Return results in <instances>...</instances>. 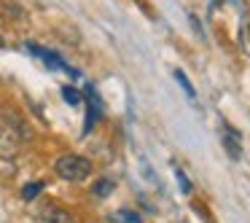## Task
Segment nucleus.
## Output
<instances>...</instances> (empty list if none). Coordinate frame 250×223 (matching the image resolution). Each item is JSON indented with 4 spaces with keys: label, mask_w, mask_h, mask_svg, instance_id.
I'll return each instance as SVG.
<instances>
[{
    "label": "nucleus",
    "mask_w": 250,
    "mask_h": 223,
    "mask_svg": "<svg viewBox=\"0 0 250 223\" xmlns=\"http://www.w3.org/2000/svg\"><path fill=\"white\" fill-rule=\"evenodd\" d=\"M119 221H126V223H143V221H140V215H137V212H132V210H121V212H119Z\"/></svg>",
    "instance_id": "obj_12"
},
{
    "label": "nucleus",
    "mask_w": 250,
    "mask_h": 223,
    "mask_svg": "<svg viewBox=\"0 0 250 223\" xmlns=\"http://www.w3.org/2000/svg\"><path fill=\"white\" fill-rule=\"evenodd\" d=\"M3 46H6V41H3V35H0V49H3Z\"/></svg>",
    "instance_id": "obj_13"
},
{
    "label": "nucleus",
    "mask_w": 250,
    "mask_h": 223,
    "mask_svg": "<svg viewBox=\"0 0 250 223\" xmlns=\"http://www.w3.org/2000/svg\"><path fill=\"white\" fill-rule=\"evenodd\" d=\"M30 137L27 126L22 119H17L14 113L0 116V156L3 159H14L22 151V140Z\"/></svg>",
    "instance_id": "obj_1"
},
{
    "label": "nucleus",
    "mask_w": 250,
    "mask_h": 223,
    "mask_svg": "<svg viewBox=\"0 0 250 223\" xmlns=\"http://www.w3.org/2000/svg\"><path fill=\"white\" fill-rule=\"evenodd\" d=\"M54 172L62 180H70V183H83L86 178H92L94 167L86 156H76V153H65L54 162Z\"/></svg>",
    "instance_id": "obj_2"
},
{
    "label": "nucleus",
    "mask_w": 250,
    "mask_h": 223,
    "mask_svg": "<svg viewBox=\"0 0 250 223\" xmlns=\"http://www.w3.org/2000/svg\"><path fill=\"white\" fill-rule=\"evenodd\" d=\"M86 94H89V108H86V124H83V135H89V132L94 129V124H97L100 113H103V105H100L97 92H94L92 86H86Z\"/></svg>",
    "instance_id": "obj_5"
},
{
    "label": "nucleus",
    "mask_w": 250,
    "mask_h": 223,
    "mask_svg": "<svg viewBox=\"0 0 250 223\" xmlns=\"http://www.w3.org/2000/svg\"><path fill=\"white\" fill-rule=\"evenodd\" d=\"M175 81H178L180 86H183V92L188 94V97H196L194 86H191V81H188V78H186V73H183V70H175Z\"/></svg>",
    "instance_id": "obj_9"
},
{
    "label": "nucleus",
    "mask_w": 250,
    "mask_h": 223,
    "mask_svg": "<svg viewBox=\"0 0 250 223\" xmlns=\"http://www.w3.org/2000/svg\"><path fill=\"white\" fill-rule=\"evenodd\" d=\"M27 51H33L35 57H41V60H43L49 67H54V70H67L70 76H78L76 70H70V67H67V62L62 60V57L57 54V51H51V49H43V46L33 43V41H27Z\"/></svg>",
    "instance_id": "obj_4"
},
{
    "label": "nucleus",
    "mask_w": 250,
    "mask_h": 223,
    "mask_svg": "<svg viewBox=\"0 0 250 223\" xmlns=\"http://www.w3.org/2000/svg\"><path fill=\"white\" fill-rule=\"evenodd\" d=\"M175 178H178V183H180V191L188 196L191 194V183H188V178H186V172L183 169H175Z\"/></svg>",
    "instance_id": "obj_11"
},
{
    "label": "nucleus",
    "mask_w": 250,
    "mask_h": 223,
    "mask_svg": "<svg viewBox=\"0 0 250 223\" xmlns=\"http://www.w3.org/2000/svg\"><path fill=\"white\" fill-rule=\"evenodd\" d=\"M35 223H78V221L70 210H65V207L41 204L38 212H35Z\"/></svg>",
    "instance_id": "obj_3"
},
{
    "label": "nucleus",
    "mask_w": 250,
    "mask_h": 223,
    "mask_svg": "<svg viewBox=\"0 0 250 223\" xmlns=\"http://www.w3.org/2000/svg\"><path fill=\"white\" fill-rule=\"evenodd\" d=\"M223 148H226V153L231 159L242 156V142H239V135L231 129V126H226V132H223Z\"/></svg>",
    "instance_id": "obj_6"
},
{
    "label": "nucleus",
    "mask_w": 250,
    "mask_h": 223,
    "mask_svg": "<svg viewBox=\"0 0 250 223\" xmlns=\"http://www.w3.org/2000/svg\"><path fill=\"white\" fill-rule=\"evenodd\" d=\"M62 97H65V102H67V105H81V100H83L73 86H62Z\"/></svg>",
    "instance_id": "obj_10"
},
{
    "label": "nucleus",
    "mask_w": 250,
    "mask_h": 223,
    "mask_svg": "<svg viewBox=\"0 0 250 223\" xmlns=\"http://www.w3.org/2000/svg\"><path fill=\"white\" fill-rule=\"evenodd\" d=\"M41 191H43V180H33V183H27V185L22 188V199H24V202H33L35 196L41 194Z\"/></svg>",
    "instance_id": "obj_8"
},
{
    "label": "nucleus",
    "mask_w": 250,
    "mask_h": 223,
    "mask_svg": "<svg viewBox=\"0 0 250 223\" xmlns=\"http://www.w3.org/2000/svg\"><path fill=\"white\" fill-rule=\"evenodd\" d=\"M110 191H113V180H110V178H100L97 183L92 185V194L97 196V199H105V196H110Z\"/></svg>",
    "instance_id": "obj_7"
}]
</instances>
